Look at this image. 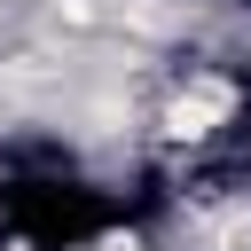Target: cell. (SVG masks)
Wrapping results in <instances>:
<instances>
[{
  "instance_id": "6da1fadb",
  "label": "cell",
  "mask_w": 251,
  "mask_h": 251,
  "mask_svg": "<svg viewBox=\"0 0 251 251\" xmlns=\"http://www.w3.org/2000/svg\"><path fill=\"white\" fill-rule=\"evenodd\" d=\"M243 118V86L227 78V71H188V78H173L165 86V102H157V141H173V149H212L227 126Z\"/></svg>"
},
{
  "instance_id": "7a4b0ae2",
  "label": "cell",
  "mask_w": 251,
  "mask_h": 251,
  "mask_svg": "<svg viewBox=\"0 0 251 251\" xmlns=\"http://www.w3.org/2000/svg\"><path fill=\"white\" fill-rule=\"evenodd\" d=\"M71 251H149L133 227H102V235H86V243H71Z\"/></svg>"
}]
</instances>
